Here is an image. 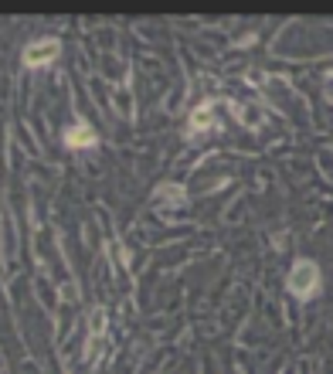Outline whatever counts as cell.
<instances>
[{
  "label": "cell",
  "mask_w": 333,
  "mask_h": 374,
  "mask_svg": "<svg viewBox=\"0 0 333 374\" xmlns=\"http://www.w3.org/2000/svg\"><path fill=\"white\" fill-rule=\"evenodd\" d=\"M286 286H289V293H293L296 299H310V296H316V289H320V269H316L310 258H296Z\"/></svg>",
  "instance_id": "obj_1"
},
{
  "label": "cell",
  "mask_w": 333,
  "mask_h": 374,
  "mask_svg": "<svg viewBox=\"0 0 333 374\" xmlns=\"http://www.w3.org/2000/svg\"><path fill=\"white\" fill-rule=\"evenodd\" d=\"M61 51V44L55 38H41V41H31L27 48H24V65L27 68H41V65H48V61H55Z\"/></svg>",
  "instance_id": "obj_2"
},
{
  "label": "cell",
  "mask_w": 333,
  "mask_h": 374,
  "mask_svg": "<svg viewBox=\"0 0 333 374\" xmlns=\"http://www.w3.org/2000/svg\"><path fill=\"white\" fill-rule=\"evenodd\" d=\"M153 204L163 208V211H177V208L187 204V194H184V187H177V184H160L157 191H153Z\"/></svg>",
  "instance_id": "obj_3"
},
{
  "label": "cell",
  "mask_w": 333,
  "mask_h": 374,
  "mask_svg": "<svg viewBox=\"0 0 333 374\" xmlns=\"http://www.w3.org/2000/svg\"><path fill=\"white\" fill-rule=\"evenodd\" d=\"M106 351V310L99 306L92 313V334H89V361H99Z\"/></svg>",
  "instance_id": "obj_4"
},
{
  "label": "cell",
  "mask_w": 333,
  "mask_h": 374,
  "mask_svg": "<svg viewBox=\"0 0 333 374\" xmlns=\"http://www.w3.org/2000/svg\"><path fill=\"white\" fill-rule=\"evenodd\" d=\"M65 143L72 150H85V147H96V130H89L85 123H75L68 133H65Z\"/></svg>",
  "instance_id": "obj_5"
},
{
  "label": "cell",
  "mask_w": 333,
  "mask_h": 374,
  "mask_svg": "<svg viewBox=\"0 0 333 374\" xmlns=\"http://www.w3.org/2000/svg\"><path fill=\"white\" fill-rule=\"evenodd\" d=\"M215 102H204L201 109H194V116H191V133H208V130H215Z\"/></svg>",
  "instance_id": "obj_6"
},
{
  "label": "cell",
  "mask_w": 333,
  "mask_h": 374,
  "mask_svg": "<svg viewBox=\"0 0 333 374\" xmlns=\"http://www.w3.org/2000/svg\"><path fill=\"white\" fill-rule=\"evenodd\" d=\"M238 119L245 123V126H262V113L258 109H252V106H235Z\"/></svg>",
  "instance_id": "obj_7"
}]
</instances>
